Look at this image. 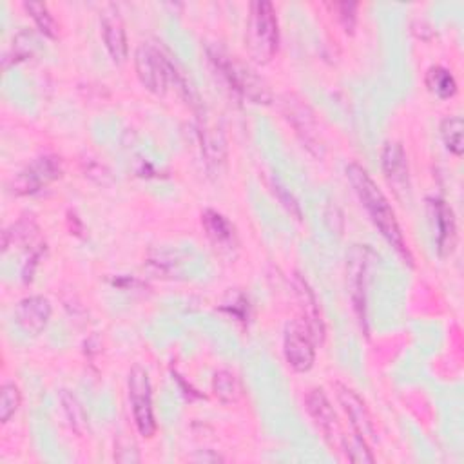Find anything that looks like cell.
<instances>
[{
  "instance_id": "cell-13",
  "label": "cell",
  "mask_w": 464,
  "mask_h": 464,
  "mask_svg": "<svg viewBox=\"0 0 464 464\" xmlns=\"http://www.w3.org/2000/svg\"><path fill=\"white\" fill-rule=\"evenodd\" d=\"M51 319V304L44 295L24 297L16 306V323L25 334L38 335Z\"/></svg>"
},
{
  "instance_id": "cell-21",
  "label": "cell",
  "mask_w": 464,
  "mask_h": 464,
  "mask_svg": "<svg viewBox=\"0 0 464 464\" xmlns=\"http://www.w3.org/2000/svg\"><path fill=\"white\" fill-rule=\"evenodd\" d=\"M462 132H464V121L460 116H448L440 123V136L450 152L455 156H460L464 150L462 145Z\"/></svg>"
},
{
  "instance_id": "cell-20",
  "label": "cell",
  "mask_w": 464,
  "mask_h": 464,
  "mask_svg": "<svg viewBox=\"0 0 464 464\" xmlns=\"http://www.w3.org/2000/svg\"><path fill=\"white\" fill-rule=\"evenodd\" d=\"M199 138H201V149L207 158L208 165H218L225 160V141L223 136L207 125L199 127Z\"/></svg>"
},
{
  "instance_id": "cell-12",
  "label": "cell",
  "mask_w": 464,
  "mask_h": 464,
  "mask_svg": "<svg viewBox=\"0 0 464 464\" xmlns=\"http://www.w3.org/2000/svg\"><path fill=\"white\" fill-rule=\"evenodd\" d=\"M102 34L112 62L123 63L129 53L127 34H125L121 16L114 5H107L102 13Z\"/></svg>"
},
{
  "instance_id": "cell-14",
  "label": "cell",
  "mask_w": 464,
  "mask_h": 464,
  "mask_svg": "<svg viewBox=\"0 0 464 464\" xmlns=\"http://www.w3.org/2000/svg\"><path fill=\"white\" fill-rule=\"evenodd\" d=\"M381 165L388 183L399 194V190L408 192V160L402 145L399 141H388L381 152Z\"/></svg>"
},
{
  "instance_id": "cell-18",
  "label": "cell",
  "mask_w": 464,
  "mask_h": 464,
  "mask_svg": "<svg viewBox=\"0 0 464 464\" xmlns=\"http://www.w3.org/2000/svg\"><path fill=\"white\" fill-rule=\"evenodd\" d=\"M426 87L430 89V92H433L437 98L440 100H448L451 96H455L457 92V82L451 74V71H448L442 65H433L426 71Z\"/></svg>"
},
{
  "instance_id": "cell-5",
  "label": "cell",
  "mask_w": 464,
  "mask_h": 464,
  "mask_svg": "<svg viewBox=\"0 0 464 464\" xmlns=\"http://www.w3.org/2000/svg\"><path fill=\"white\" fill-rule=\"evenodd\" d=\"M127 388H129V401H130L136 430L140 435L149 439L156 431V420H154V411H152L150 381H149V373L145 372V368H141L140 364H134L130 368L129 379H127Z\"/></svg>"
},
{
  "instance_id": "cell-26",
  "label": "cell",
  "mask_w": 464,
  "mask_h": 464,
  "mask_svg": "<svg viewBox=\"0 0 464 464\" xmlns=\"http://www.w3.org/2000/svg\"><path fill=\"white\" fill-rule=\"evenodd\" d=\"M335 9H337V16H339L343 27L346 31H352L353 25H355L357 4H353V2H341V4H335Z\"/></svg>"
},
{
  "instance_id": "cell-16",
  "label": "cell",
  "mask_w": 464,
  "mask_h": 464,
  "mask_svg": "<svg viewBox=\"0 0 464 464\" xmlns=\"http://www.w3.org/2000/svg\"><path fill=\"white\" fill-rule=\"evenodd\" d=\"M366 250L364 246H353L348 254V283L353 306L361 321H364V279H366Z\"/></svg>"
},
{
  "instance_id": "cell-15",
  "label": "cell",
  "mask_w": 464,
  "mask_h": 464,
  "mask_svg": "<svg viewBox=\"0 0 464 464\" xmlns=\"http://www.w3.org/2000/svg\"><path fill=\"white\" fill-rule=\"evenodd\" d=\"M294 290H295V297H297V303H299V308L303 314L301 321L306 324L314 341L321 343L324 339V324H323V319L319 314V304L315 301L312 288L299 274L294 276Z\"/></svg>"
},
{
  "instance_id": "cell-22",
  "label": "cell",
  "mask_w": 464,
  "mask_h": 464,
  "mask_svg": "<svg viewBox=\"0 0 464 464\" xmlns=\"http://www.w3.org/2000/svg\"><path fill=\"white\" fill-rule=\"evenodd\" d=\"M24 9L31 14V18L34 20L36 27L40 29V33H44L49 38H56L58 34V25L51 14V11L47 9L45 4L42 2H24Z\"/></svg>"
},
{
  "instance_id": "cell-24",
  "label": "cell",
  "mask_w": 464,
  "mask_h": 464,
  "mask_svg": "<svg viewBox=\"0 0 464 464\" xmlns=\"http://www.w3.org/2000/svg\"><path fill=\"white\" fill-rule=\"evenodd\" d=\"M341 446H343L348 460H352V462H373L375 460L373 455L368 450L366 440L357 433H353L350 437L343 435L341 437Z\"/></svg>"
},
{
  "instance_id": "cell-19",
  "label": "cell",
  "mask_w": 464,
  "mask_h": 464,
  "mask_svg": "<svg viewBox=\"0 0 464 464\" xmlns=\"http://www.w3.org/2000/svg\"><path fill=\"white\" fill-rule=\"evenodd\" d=\"M212 392L218 397V401H221L223 404H236L243 395L239 379L228 370H218L214 373Z\"/></svg>"
},
{
  "instance_id": "cell-6",
  "label": "cell",
  "mask_w": 464,
  "mask_h": 464,
  "mask_svg": "<svg viewBox=\"0 0 464 464\" xmlns=\"http://www.w3.org/2000/svg\"><path fill=\"white\" fill-rule=\"evenodd\" d=\"M281 111L285 118L290 121V125L295 129L306 149L321 158L324 152V143L321 140L314 111L308 107V103H304L295 94H285L281 98Z\"/></svg>"
},
{
  "instance_id": "cell-11",
  "label": "cell",
  "mask_w": 464,
  "mask_h": 464,
  "mask_svg": "<svg viewBox=\"0 0 464 464\" xmlns=\"http://www.w3.org/2000/svg\"><path fill=\"white\" fill-rule=\"evenodd\" d=\"M428 208H430V216L433 219L437 250L440 256H448L453 252L455 241H457V227H455L453 210L440 198H430Z\"/></svg>"
},
{
  "instance_id": "cell-17",
  "label": "cell",
  "mask_w": 464,
  "mask_h": 464,
  "mask_svg": "<svg viewBox=\"0 0 464 464\" xmlns=\"http://www.w3.org/2000/svg\"><path fill=\"white\" fill-rule=\"evenodd\" d=\"M201 223H203V227L207 230V236L214 241V245L223 246V248H230L236 243L234 227L219 212L210 210V208L205 210L201 214Z\"/></svg>"
},
{
  "instance_id": "cell-25",
  "label": "cell",
  "mask_w": 464,
  "mask_h": 464,
  "mask_svg": "<svg viewBox=\"0 0 464 464\" xmlns=\"http://www.w3.org/2000/svg\"><path fill=\"white\" fill-rule=\"evenodd\" d=\"M20 401H22V395L18 386L14 382H5L0 392V420L2 422H7L14 415V411L20 406Z\"/></svg>"
},
{
  "instance_id": "cell-2",
  "label": "cell",
  "mask_w": 464,
  "mask_h": 464,
  "mask_svg": "<svg viewBox=\"0 0 464 464\" xmlns=\"http://www.w3.org/2000/svg\"><path fill=\"white\" fill-rule=\"evenodd\" d=\"M208 56L234 92L250 100L252 103L268 105L272 102V92L268 85L248 65L237 62L234 56L227 54L219 47H210Z\"/></svg>"
},
{
  "instance_id": "cell-3",
  "label": "cell",
  "mask_w": 464,
  "mask_h": 464,
  "mask_svg": "<svg viewBox=\"0 0 464 464\" xmlns=\"http://www.w3.org/2000/svg\"><path fill=\"white\" fill-rule=\"evenodd\" d=\"M279 44V29L276 9L270 2L259 0L250 4L246 24V49L257 63H268Z\"/></svg>"
},
{
  "instance_id": "cell-27",
  "label": "cell",
  "mask_w": 464,
  "mask_h": 464,
  "mask_svg": "<svg viewBox=\"0 0 464 464\" xmlns=\"http://www.w3.org/2000/svg\"><path fill=\"white\" fill-rule=\"evenodd\" d=\"M274 190L277 192V196H279V201L286 207V210L290 212V214H294L297 219L301 218V212H299V205H297V201L292 198V194H288L279 183H274Z\"/></svg>"
},
{
  "instance_id": "cell-4",
  "label": "cell",
  "mask_w": 464,
  "mask_h": 464,
  "mask_svg": "<svg viewBox=\"0 0 464 464\" xmlns=\"http://www.w3.org/2000/svg\"><path fill=\"white\" fill-rule=\"evenodd\" d=\"M134 67L141 85L154 94H165L169 78H178L174 65L150 44L138 45L134 53Z\"/></svg>"
},
{
  "instance_id": "cell-9",
  "label": "cell",
  "mask_w": 464,
  "mask_h": 464,
  "mask_svg": "<svg viewBox=\"0 0 464 464\" xmlns=\"http://www.w3.org/2000/svg\"><path fill=\"white\" fill-rule=\"evenodd\" d=\"M306 410L310 413V417L314 419V422L317 424V428L321 430L323 437L334 446L337 442H341V428L335 417V411L328 401V397L324 395V392L321 388H314L308 392L306 395Z\"/></svg>"
},
{
  "instance_id": "cell-10",
  "label": "cell",
  "mask_w": 464,
  "mask_h": 464,
  "mask_svg": "<svg viewBox=\"0 0 464 464\" xmlns=\"http://www.w3.org/2000/svg\"><path fill=\"white\" fill-rule=\"evenodd\" d=\"M335 395L339 404L343 406L346 417L350 419L353 433L361 435L364 440L373 437V422L364 401L348 386L335 382Z\"/></svg>"
},
{
  "instance_id": "cell-8",
  "label": "cell",
  "mask_w": 464,
  "mask_h": 464,
  "mask_svg": "<svg viewBox=\"0 0 464 464\" xmlns=\"http://www.w3.org/2000/svg\"><path fill=\"white\" fill-rule=\"evenodd\" d=\"M60 174L62 167L56 156H40L16 174L13 179V190L16 194H34L58 179Z\"/></svg>"
},
{
  "instance_id": "cell-23",
  "label": "cell",
  "mask_w": 464,
  "mask_h": 464,
  "mask_svg": "<svg viewBox=\"0 0 464 464\" xmlns=\"http://www.w3.org/2000/svg\"><path fill=\"white\" fill-rule=\"evenodd\" d=\"M60 402H62V408L65 411V417H67L71 428L76 433H83V430H85V413H83V408L80 406L78 399L71 392L62 390L60 392Z\"/></svg>"
},
{
  "instance_id": "cell-7",
  "label": "cell",
  "mask_w": 464,
  "mask_h": 464,
  "mask_svg": "<svg viewBox=\"0 0 464 464\" xmlns=\"http://www.w3.org/2000/svg\"><path fill=\"white\" fill-rule=\"evenodd\" d=\"M314 337L310 335L306 324L301 319H294L285 328L283 352L288 366L294 372L304 373L314 366L315 346Z\"/></svg>"
},
{
  "instance_id": "cell-1",
  "label": "cell",
  "mask_w": 464,
  "mask_h": 464,
  "mask_svg": "<svg viewBox=\"0 0 464 464\" xmlns=\"http://www.w3.org/2000/svg\"><path fill=\"white\" fill-rule=\"evenodd\" d=\"M346 178L350 185L353 187L359 201L366 208L370 219L373 225L379 228L382 237L395 248L399 256L406 259V263L411 265V254L406 246L402 230L399 227V221L395 218V212L382 194V190L377 187V183L372 179V176L359 165V163H350L346 167Z\"/></svg>"
}]
</instances>
